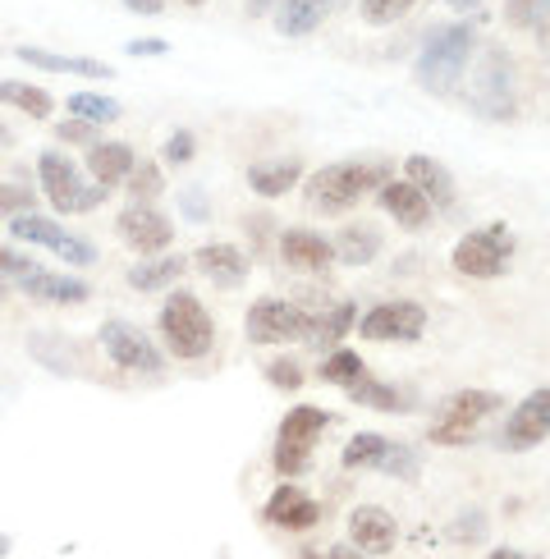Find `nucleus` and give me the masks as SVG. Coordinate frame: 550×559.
<instances>
[{
	"label": "nucleus",
	"instance_id": "1",
	"mask_svg": "<svg viewBox=\"0 0 550 559\" xmlns=\"http://www.w3.org/2000/svg\"><path fill=\"white\" fill-rule=\"evenodd\" d=\"M473 56H477L473 23L468 19L441 23V28H431L427 41H422L418 64H412V83H418L422 92H431V97H454L468 79Z\"/></svg>",
	"mask_w": 550,
	"mask_h": 559
},
{
	"label": "nucleus",
	"instance_id": "2",
	"mask_svg": "<svg viewBox=\"0 0 550 559\" xmlns=\"http://www.w3.org/2000/svg\"><path fill=\"white\" fill-rule=\"evenodd\" d=\"M385 179H390V160H381V156L331 160V166L312 170L303 193H308V206H316L321 216H344V212H354L372 189H381Z\"/></svg>",
	"mask_w": 550,
	"mask_h": 559
},
{
	"label": "nucleus",
	"instance_id": "3",
	"mask_svg": "<svg viewBox=\"0 0 550 559\" xmlns=\"http://www.w3.org/2000/svg\"><path fill=\"white\" fill-rule=\"evenodd\" d=\"M156 325H160V340H166V354H175L179 362H202L216 348V321L202 308V298L189 289L166 294Z\"/></svg>",
	"mask_w": 550,
	"mask_h": 559
},
{
	"label": "nucleus",
	"instance_id": "4",
	"mask_svg": "<svg viewBox=\"0 0 550 559\" xmlns=\"http://www.w3.org/2000/svg\"><path fill=\"white\" fill-rule=\"evenodd\" d=\"M37 183H41V198L51 202L60 216H83V212H92V206H101L110 198L106 183H87L83 170L60 147H46L37 156Z\"/></svg>",
	"mask_w": 550,
	"mask_h": 559
},
{
	"label": "nucleus",
	"instance_id": "5",
	"mask_svg": "<svg viewBox=\"0 0 550 559\" xmlns=\"http://www.w3.org/2000/svg\"><path fill=\"white\" fill-rule=\"evenodd\" d=\"M500 408V394L491 390H458V394H445L441 404L431 413V427H427V440L441 450H454V445H473L481 423Z\"/></svg>",
	"mask_w": 550,
	"mask_h": 559
},
{
	"label": "nucleus",
	"instance_id": "6",
	"mask_svg": "<svg viewBox=\"0 0 550 559\" xmlns=\"http://www.w3.org/2000/svg\"><path fill=\"white\" fill-rule=\"evenodd\" d=\"M331 427V413L326 408H316V404H294L285 417H280V427H275V450H271V463H275V473L280 477H298L312 463V450H316V440L321 431Z\"/></svg>",
	"mask_w": 550,
	"mask_h": 559
},
{
	"label": "nucleus",
	"instance_id": "7",
	"mask_svg": "<svg viewBox=\"0 0 550 559\" xmlns=\"http://www.w3.org/2000/svg\"><path fill=\"white\" fill-rule=\"evenodd\" d=\"M473 87H468V102L477 115L487 120H514L518 115V97H514V60L504 46H487L481 51V64L468 69Z\"/></svg>",
	"mask_w": 550,
	"mask_h": 559
},
{
	"label": "nucleus",
	"instance_id": "8",
	"mask_svg": "<svg viewBox=\"0 0 550 559\" xmlns=\"http://www.w3.org/2000/svg\"><path fill=\"white\" fill-rule=\"evenodd\" d=\"M243 335L258 348L298 344V340L312 335V312L298 298H258L243 317Z\"/></svg>",
	"mask_w": 550,
	"mask_h": 559
},
{
	"label": "nucleus",
	"instance_id": "9",
	"mask_svg": "<svg viewBox=\"0 0 550 559\" xmlns=\"http://www.w3.org/2000/svg\"><path fill=\"white\" fill-rule=\"evenodd\" d=\"M514 235H510V225H481V229H468L464 239L454 243V252H450V266L458 271V275H468V280H495V275H504L510 271V262H514Z\"/></svg>",
	"mask_w": 550,
	"mask_h": 559
},
{
	"label": "nucleus",
	"instance_id": "10",
	"mask_svg": "<svg viewBox=\"0 0 550 559\" xmlns=\"http://www.w3.org/2000/svg\"><path fill=\"white\" fill-rule=\"evenodd\" d=\"M10 239L19 243H37L46 252H56L64 266H92L97 262V243H87L83 235H69V229L51 216H37V212H23L10 221Z\"/></svg>",
	"mask_w": 550,
	"mask_h": 559
},
{
	"label": "nucleus",
	"instance_id": "11",
	"mask_svg": "<svg viewBox=\"0 0 550 559\" xmlns=\"http://www.w3.org/2000/svg\"><path fill=\"white\" fill-rule=\"evenodd\" d=\"M427 331V308L412 298H395V302H376L372 312L358 317V335L372 344H412Z\"/></svg>",
	"mask_w": 550,
	"mask_h": 559
},
{
	"label": "nucleus",
	"instance_id": "12",
	"mask_svg": "<svg viewBox=\"0 0 550 559\" xmlns=\"http://www.w3.org/2000/svg\"><path fill=\"white\" fill-rule=\"evenodd\" d=\"M115 235H120L138 258H156V252H170L175 243V221L152 202H129L120 216H115Z\"/></svg>",
	"mask_w": 550,
	"mask_h": 559
},
{
	"label": "nucleus",
	"instance_id": "13",
	"mask_svg": "<svg viewBox=\"0 0 550 559\" xmlns=\"http://www.w3.org/2000/svg\"><path fill=\"white\" fill-rule=\"evenodd\" d=\"M97 344L106 348V358L120 367V371H160L166 367V358H160V348L138 331L133 321H120V317H110V321H101V331H97Z\"/></svg>",
	"mask_w": 550,
	"mask_h": 559
},
{
	"label": "nucleus",
	"instance_id": "14",
	"mask_svg": "<svg viewBox=\"0 0 550 559\" xmlns=\"http://www.w3.org/2000/svg\"><path fill=\"white\" fill-rule=\"evenodd\" d=\"M550 440V385L533 390L527 400L514 404V413L504 417V427H500V450H510V454H527V450H537Z\"/></svg>",
	"mask_w": 550,
	"mask_h": 559
},
{
	"label": "nucleus",
	"instance_id": "15",
	"mask_svg": "<svg viewBox=\"0 0 550 559\" xmlns=\"http://www.w3.org/2000/svg\"><path fill=\"white\" fill-rule=\"evenodd\" d=\"M349 542L362 555L381 559V555H390L399 546V519L381 504H358V509H349Z\"/></svg>",
	"mask_w": 550,
	"mask_h": 559
},
{
	"label": "nucleus",
	"instance_id": "16",
	"mask_svg": "<svg viewBox=\"0 0 550 559\" xmlns=\"http://www.w3.org/2000/svg\"><path fill=\"white\" fill-rule=\"evenodd\" d=\"M280 262L289 271L321 275L326 266H335V243L326 235H316V229H308V225H294L280 235Z\"/></svg>",
	"mask_w": 550,
	"mask_h": 559
},
{
	"label": "nucleus",
	"instance_id": "17",
	"mask_svg": "<svg viewBox=\"0 0 550 559\" xmlns=\"http://www.w3.org/2000/svg\"><path fill=\"white\" fill-rule=\"evenodd\" d=\"M262 519L275 523V527H285V532H308V527L321 523V504L303 491V486L285 481V486H275V491H271V500H266V509H262Z\"/></svg>",
	"mask_w": 550,
	"mask_h": 559
},
{
	"label": "nucleus",
	"instance_id": "18",
	"mask_svg": "<svg viewBox=\"0 0 550 559\" xmlns=\"http://www.w3.org/2000/svg\"><path fill=\"white\" fill-rule=\"evenodd\" d=\"M193 266L212 280L216 289H239L243 280H248V271H252V262H248V252L239 248V243H202L198 252H193Z\"/></svg>",
	"mask_w": 550,
	"mask_h": 559
},
{
	"label": "nucleus",
	"instance_id": "19",
	"mask_svg": "<svg viewBox=\"0 0 550 559\" xmlns=\"http://www.w3.org/2000/svg\"><path fill=\"white\" fill-rule=\"evenodd\" d=\"M376 198H381V206H385V212L395 216L404 229H427L431 216H435V206L427 202V193H422L412 179H385L381 189H376Z\"/></svg>",
	"mask_w": 550,
	"mask_h": 559
},
{
	"label": "nucleus",
	"instance_id": "20",
	"mask_svg": "<svg viewBox=\"0 0 550 559\" xmlns=\"http://www.w3.org/2000/svg\"><path fill=\"white\" fill-rule=\"evenodd\" d=\"M404 179L418 183V189L427 193V202L435 206V212H454V202H458L454 175H450V166H441L435 156H422V152L404 156Z\"/></svg>",
	"mask_w": 550,
	"mask_h": 559
},
{
	"label": "nucleus",
	"instance_id": "21",
	"mask_svg": "<svg viewBox=\"0 0 550 559\" xmlns=\"http://www.w3.org/2000/svg\"><path fill=\"white\" fill-rule=\"evenodd\" d=\"M19 294H28L33 302H56V308H79V302H87L92 285L79 275H51V271H33L19 280Z\"/></svg>",
	"mask_w": 550,
	"mask_h": 559
},
{
	"label": "nucleus",
	"instance_id": "22",
	"mask_svg": "<svg viewBox=\"0 0 550 559\" xmlns=\"http://www.w3.org/2000/svg\"><path fill=\"white\" fill-rule=\"evenodd\" d=\"M331 10H335V0H280L271 10V23L280 37H312L331 19Z\"/></svg>",
	"mask_w": 550,
	"mask_h": 559
},
{
	"label": "nucleus",
	"instance_id": "23",
	"mask_svg": "<svg viewBox=\"0 0 550 559\" xmlns=\"http://www.w3.org/2000/svg\"><path fill=\"white\" fill-rule=\"evenodd\" d=\"M19 60L46 69V74H74V79H115V69L106 60L92 56H60V51H41V46H19Z\"/></svg>",
	"mask_w": 550,
	"mask_h": 559
},
{
	"label": "nucleus",
	"instance_id": "24",
	"mask_svg": "<svg viewBox=\"0 0 550 559\" xmlns=\"http://www.w3.org/2000/svg\"><path fill=\"white\" fill-rule=\"evenodd\" d=\"M303 183V160L298 156H280V160H258L248 166V189L258 198H285Z\"/></svg>",
	"mask_w": 550,
	"mask_h": 559
},
{
	"label": "nucleus",
	"instance_id": "25",
	"mask_svg": "<svg viewBox=\"0 0 550 559\" xmlns=\"http://www.w3.org/2000/svg\"><path fill=\"white\" fill-rule=\"evenodd\" d=\"M331 243H335V262L344 266H372L381 258V229L362 221H349Z\"/></svg>",
	"mask_w": 550,
	"mask_h": 559
},
{
	"label": "nucleus",
	"instance_id": "26",
	"mask_svg": "<svg viewBox=\"0 0 550 559\" xmlns=\"http://www.w3.org/2000/svg\"><path fill=\"white\" fill-rule=\"evenodd\" d=\"M349 331H358V308H354V298H335L331 308H321L316 317H312V335H308V344L312 348H339V340L349 335Z\"/></svg>",
	"mask_w": 550,
	"mask_h": 559
},
{
	"label": "nucleus",
	"instance_id": "27",
	"mask_svg": "<svg viewBox=\"0 0 550 559\" xmlns=\"http://www.w3.org/2000/svg\"><path fill=\"white\" fill-rule=\"evenodd\" d=\"M189 266H193L189 258H175V252H156V258H143V262L129 266V285H133L138 294H160V289H170Z\"/></svg>",
	"mask_w": 550,
	"mask_h": 559
},
{
	"label": "nucleus",
	"instance_id": "28",
	"mask_svg": "<svg viewBox=\"0 0 550 559\" xmlns=\"http://www.w3.org/2000/svg\"><path fill=\"white\" fill-rule=\"evenodd\" d=\"M344 394H349V404L372 408V413H408V394H404L399 385L372 377V371H367V377H358L354 385H344Z\"/></svg>",
	"mask_w": 550,
	"mask_h": 559
},
{
	"label": "nucleus",
	"instance_id": "29",
	"mask_svg": "<svg viewBox=\"0 0 550 559\" xmlns=\"http://www.w3.org/2000/svg\"><path fill=\"white\" fill-rule=\"evenodd\" d=\"M133 166H138V156H133L129 143H97V147H87V175L97 183H106V189L124 183Z\"/></svg>",
	"mask_w": 550,
	"mask_h": 559
},
{
	"label": "nucleus",
	"instance_id": "30",
	"mask_svg": "<svg viewBox=\"0 0 550 559\" xmlns=\"http://www.w3.org/2000/svg\"><path fill=\"white\" fill-rule=\"evenodd\" d=\"M0 106L23 110V115H28V120H51L56 97H51V92H46V87H37V83L5 79V83H0Z\"/></svg>",
	"mask_w": 550,
	"mask_h": 559
},
{
	"label": "nucleus",
	"instance_id": "31",
	"mask_svg": "<svg viewBox=\"0 0 550 559\" xmlns=\"http://www.w3.org/2000/svg\"><path fill=\"white\" fill-rule=\"evenodd\" d=\"M64 110L74 115V120H87V124H97V129H106V124H115L124 115V106L115 102V97H101V92H74V97L64 102Z\"/></svg>",
	"mask_w": 550,
	"mask_h": 559
},
{
	"label": "nucleus",
	"instance_id": "32",
	"mask_svg": "<svg viewBox=\"0 0 550 559\" xmlns=\"http://www.w3.org/2000/svg\"><path fill=\"white\" fill-rule=\"evenodd\" d=\"M316 377L321 381H326V385H354L358 377H367V362H362V354H358V348H331V354L326 358H321V367H316Z\"/></svg>",
	"mask_w": 550,
	"mask_h": 559
},
{
	"label": "nucleus",
	"instance_id": "33",
	"mask_svg": "<svg viewBox=\"0 0 550 559\" xmlns=\"http://www.w3.org/2000/svg\"><path fill=\"white\" fill-rule=\"evenodd\" d=\"M385 445H390V440H385L381 431H358V436L349 440V445H344L339 463H344L349 473H362V468H372V473H376V463H381Z\"/></svg>",
	"mask_w": 550,
	"mask_h": 559
},
{
	"label": "nucleus",
	"instance_id": "34",
	"mask_svg": "<svg viewBox=\"0 0 550 559\" xmlns=\"http://www.w3.org/2000/svg\"><path fill=\"white\" fill-rule=\"evenodd\" d=\"M418 468H422V454L412 450L408 440H390L381 463H376V473L381 477H395V481H412V477H418Z\"/></svg>",
	"mask_w": 550,
	"mask_h": 559
},
{
	"label": "nucleus",
	"instance_id": "35",
	"mask_svg": "<svg viewBox=\"0 0 550 559\" xmlns=\"http://www.w3.org/2000/svg\"><path fill=\"white\" fill-rule=\"evenodd\" d=\"M412 5H418V0H358V14L367 28H390V23L412 14Z\"/></svg>",
	"mask_w": 550,
	"mask_h": 559
},
{
	"label": "nucleus",
	"instance_id": "36",
	"mask_svg": "<svg viewBox=\"0 0 550 559\" xmlns=\"http://www.w3.org/2000/svg\"><path fill=\"white\" fill-rule=\"evenodd\" d=\"M160 189H166V175H160L156 160H138V166L129 170V198L133 202H156Z\"/></svg>",
	"mask_w": 550,
	"mask_h": 559
},
{
	"label": "nucleus",
	"instance_id": "37",
	"mask_svg": "<svg viewBox=\"0 0 550 559\" xmlns=\"http://www.w3.org/2000/svg\"><path fill=\"white\" fill-rule=\"evenodd\" d=\"M546 14H550V0H504V23L518 33L541 28Z\"/></svg>",
	"mask_w": 550,
	"mask_h": 559
},
{
	"label": "nucleus",
	"instance_id": "38",
	"mask_svg": "<svg viewBox=\"0 0 550 559\" xmlns=\"http://www.w3.org/2000/svg\"><path fill=\"white\" fill-rule=\"evenodd\" d=\"M262 377H266V381H271L275 390L294 394L298 385L308 381V371H303V362H298V358H271V362H266V371H262Z\"/></svg>",
	"mask_w": 550,
	"mask_h": 559
},
{
	"label": "nucleus",
	"instance_id": "39",
	"mask_svg": "<svg viewBox=\"0 0 550 559\" xmlns=\"http://www.w3.org/2000/svg\"><path fill=\"white\" fill-rule=\"evenodd\" d=\"M450 537L458 546H481L487 542V514H481V509H464V514L450 523Z\"/></svg>",
	"mask_w": 550,
	"mask_h": 559
},
{
	"label": "nucleus",
	"instance_id": "40",
	"mask_svg": "<svg viewBox=\"0 0 550 559\" xmlns=\"http://www.w3.org/2000/svg\"><path fill=\"white\" fill-rule=\"evenodd\" d=\"M56 143H69V147H97L101 143V129L87 124V120H74V115H64L56 124Z\"/></svg>",
	"mask_w": 550,
	"mask_h": 559
},
{
	"label": "nucleus",
	"instance_id": "41",
	"mask_svg": "<svg viewBox=\"0 0 550 559\" xmlns=\"http://www.w3.org/2000/svg\"><path fill=\"white\" fill-rule=\"evenodd\" d=\"M23 212H33V189H23V183H0V221H14Z\"/></svg>",
	"mask_w": 550,
	"mask_h": 559
},
{
	"label": "nucleus",
	"instance_id": "42",
	"mask_svg": "<svg viewBox=\"0 0 550 559\" xmlns=\"http://www.w3.org/2000/svg\"><path fill=\"white\" fill-rule=\"evenodd\" d=\"M198 156V138L193 129H175L166 138V166H189V160Z\"/></svg>",
	"mask_w": 550,
	"mask_h": 559
},
{
	"label": "nucleus",
	"instance_id": "43",
	"mask_svg": "<svg viewBox=\"0 0 550 559\" xmlns=\"http://www.w3.org/2000/svg\"><path fill=\"white\" fill-rule=\"evenodd\" d=\"M33 271H37L33 258H23V252H14V248H0V285H19V280L33 275Z\"/></svg>",
	"mask_w": 550,
	"mask_h": 559
},
{
	"label": "nucleus",
	"instance_id": "44",
	"mask_svg": "<svg viewBox=\"0 0 550 559\" xmlns=\"http://www.w3.org/2000/svg\"><path fill=\"white\" fill-rule=\"evenodd\" d=\"M179 206H183V216L198 221V225L212 221V202H206V193H202V189H183V193H179Z\"/></svg>",
	"mask_w": 550,
	"mask_h": 559
},
{
	"label": "nucleus",
	"instance_id": "45",
	"mask_svg": "<svg viewBox=\"0 0 550 559\" xmlns=\"http://www.w3.org/2000/svg\"><path fill=\"white\" fill-rule=\"evenodd\" d=\"M166 51H170L166 37H138V41H129V56H166Z\"/></svg>",
	"mask_w": 550,
	"mask_h": 559
},
{
	"label": "nucleus",
	"instance_id": "46",
	"mask_svg": "<svg viewBox=\"0 0 550 559\" xmlns=\"http://www.w3.org/2000/svg\"><path fill=\"white\" fill-rule=\"evenodd\" d=\"M124 10L143 14V19H156V14H166V0H124Z\"/></svg>",
	"mask_w": 550,
	"mask_h": 559
},
{
	"label": "nucleus",
	"instance_id": "47",
	"mask_svg": "<svg viewBox=\"0 0 550 559\" xmlns=\"http://www.w3.org/2000/svg\"><path fill=\"white\" fill-rule=\"evenodd\" d=\"M275 5H280V0H248V14H252V19H262V14H271Z\"/></svg>",
	"mask_w": 550,
	"mask_h": 559
},
{
	"label": "nucleus",
	"instance_id": "48",
	"mask_svg": "<svg viewBox=\"0 0 550 559\" xmlns=\"http://www.w3.org/2000/svg\"><path fill=\"white\" fill-rule=\"evenodd\" d=\"M326 559H372V555H362V550H349V546H331Z\"/></svg>",
	"mask_w": 550,
	"mask_h": 559
},
{
	"label": "nucleus",
	"instance_id": "49",
	"mask_svg": "<svg viewBox=\"0 0 550 559\" xmlns=\"http://www.w3.org/2000/svg\"><path fill=\"white\" fill-rule=\"evenodd\" d=\"M487 559H533V555H523V550H510V546H495Z\"/></svg>",
	"mask_w": 550,
	"mask_h": 559
},
{
	"label": "nucleus",
	"instance_id": "50",
	"mask_svg": "<svg viewBox=\"0 0 550 559\" xmlns=\"http://www.w3.org/2000/svg\"><path fill=\"white\" fill-rule=\"evenodd\" d=\"M445 5H450L454 14H473V10L481 5V0H445Z\"/></svg>",
	"mask_w": 550,
	"mask_h": 559
},
{
	"label": "nucleus",
	"instance_id": "51",
	"mask_svg": "<svg viewBox=\"0 0 550 559\" xmlns=\"http://www.w3.org/2000/svg\"><path fill=\"white\" fill-rule=\"evenodd\" d=\"M5 147H14V133H10L5 124H0V152H5Z\"/></svg>",
	"mask_w": 550,
	"mask_h": 559
},
{
	"label": "nucleus",
	"instance_id": "52",
	"mask_svg": "<svg viewBox=\"0 0 550 559\" xmlns=\"http://www.w3.org/2000/svg\"><path fill=\"white\" fill-rule=\"evenodd\" d=\"M10 550H14V542H10V537H0V559H5Z\"/></svg>",
	"mask_w": 550,
	"mask_h": 559
},
{
	"label": "nucleus",
	"instance_id": "53",
	"mask_svg": "<svg viewBox=\"0 0 550 559\" xmlns=\"http://www.w3.org/2000/svg\"><path fill=\"white\" fill-rule=\"evenodd\" d=\"M298 559H326V555H312V550H298Z\"/></svg>",
	"mask_w": 550,
	"mask_h": 559
},
{
	"label": "nucleus",
	"instance_id": "54",
	"mask_svg": "<svg viewBox=\"0 0 550 559\" xmlns=\"http://www.w3.org/2000/svg\"><path fill=\"white\" fill-rule=\"evenodd\" d=\"M183 5H193V10H198V5H206V0H183Z\"/></svg>",
	"mask_w": 550,
	"mask_h": 559
},
{
	"label": "nucleus",
	"instance_id": "55",
	"mask_svg": "<svg viewBox=\"0 0 550 559\" xmlns=\"http://www.w3.org/2000/svg\"><path fill=\"white\" fill-rule=\"evenodd\" d=\"M0 294H5V285H0Z\"/></svg>",
	"mask_w": 550,
	"mask_h": 559
}]
</instances>
